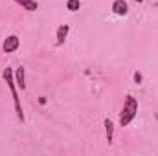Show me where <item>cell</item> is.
Here are the masks:
<instances>
[{"label":"cell","mask_w":158,"mask_h":156,"mask_svg":"<svg viewBox=\"0 0 158 156\" xmlns=\"http://www.w3.org/2000/svg\"><path fill=\"white\" fill-rule=\"evenodd\" d=\"M103 127H105V136H107V142L112 143L114 142V123L110 117H105L103 119Z\"/></svg>","instance_id":"52a82bcc"},{"label":"cell","mask_w":158,"mask_h":156,"mask_svg":"<svg viewBox=\"0 0 158 156\" xmlns=\"http://www.w3.org/2000/svg\"><path fill=\"white\" fill-rule=\"evenodd\" d=\"M112 13L118 17H125L129 13V4L125 0H114L112 2Z\"/></svg>","instance_id":"277c9868"},{"label":"cell","mask_w":158,"mask_h":156,"mask_svg":"<svg viewBox=\"0 0 158 156\" xmlns=\"http://www.w3.org/2000/svg\"><path fill=\"white\" fill-rule=\"evenodd\" d=\"M134 2H138V4H142V2H143V0H134Z\"/></svg>","instance_id":"8fae6325"},{"label":"cell","mask_w":158,"mask_h":156,"mask_svg":"<svg viewBox=\"0 0 158 156\" xmlns=\"http://www.w3.org/2000/svg\"><path fill=\"white\" fill-rule=\"evenodd\" d=\"M136 114H138V99L129 94L125 97V103L119 112V127H129L132 123V119L136 117Z\"/></svg>","instance_id":"6da1fadb"},{"label":"cell","mask_w":158,"mask_h":156,"mask_svg":"<svg viewBox=\"0 0 158 156\" xmlns=\"http://www.w3.org/2000/svg\"><path fill=\"white\" fill-rule=\"evenodd\" d=\"M4 81L7 83V88L11 90V97H13V103H15V112H17V117L20 123H24V112H22V105H20V99H19V92H17V83H15V77H13V70L11 68H6L4 70Z\"/></svg>","instance_id":"7a4b0ae2"},{"label":"cell","mask_w":158,"mask_h":156,"mask_svg":"<svg viewBox=\"0 0 158 156\" xmlns=\"http://www.w3.org/2000/svg\"><path fill=\"white\" fill-rule=\"evenodd\" d=\"M24 72H26L24 66H19V68H15V72H13L15 83H17V86H19L20 90H26V76H24Z\"/></svg>","instance_id":"5b68a950"},{"label":"cell","mask_w":158,"mask_h":156,"mask_svg":"<svg viewBox=\"0 0 158 156\" xmlns=\"http://www.w3.org/2000/svg\"><path fill=\"white\" fill-rule=\"evenodd\" d=\"M15 4H19L24 11H37L39 9V2H35V0H15Z\"/></svg>","instance_id":"ba28073f"},{"label":"cell","mask_w":158,"mask_h":156,"mask_svg":"<svg viewBox=\"0 0 158 156\" xmlns=\"http://www.w3.org/2000/svg\"><path fill=\"white\" fill-rule=\"evenodd\" d=\"M79 7H81V2L79 0H66V9L68 11L74 13V11H77Z\"/></svg>","instance_id":"9c48e42d"},{"label":"cell","mask_w":158,"mask_h":156,"mask_svg":"<svg viewBox=\"0 0 158 156\" xmlns=\"http://www.w3.org/2000/svg\"><path fill=\"white\" fill-rule=\"evenodd\" d=\"M19 48H20V39H19V35H7V37L4 39V44H2L4 53H15Z\"/></svg>","instance_id":"3957f363"},{"label":"cell","mask_w":158,"mask_h":156,"mask_svg":"<svg viewBox=\"0 0 158 156\" xmlns=\"http://www.w3.org/2000/svg\"><path fill=\"white\" fill-rule=\"evenodd\" d=\"M68 33H70V26H68V24H61V26L57 28V33H55L57 46H63V44H64V40H66V37H68Z\"/></svg>","instance_id":"8992f818"},{"label":"cell","mask_w":158,"mask_h":156,"mask_svg":"<svg viewBox=\"0 0 158 156\" xmlns=\"http://www.w3.org/2000/svg\"><path fill=\"white\" fill-rule=\"evenodd\" d=\"M142 81H143L142 72H134V83H136V84H142Z\"/></svg>","instance_id":"30bf717a"}]
</instances>
